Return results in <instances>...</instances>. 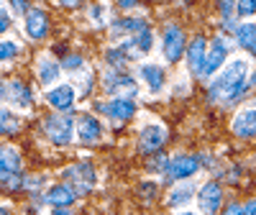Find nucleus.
I'll list each match as a JSON object with an SVG mask.
<instances>
[{
	"instance_id": "obj_1",
	"label": "nucleus",
	"mask_w": 256,
	"mask_h": 215,
	"mask_svg": "<svg viewBox=\"0 0 256 215\" xmlns=\"http://www.w3.org/2000/svg\"><path fill=\"white\" fill-rule=\"evenodd\" d=\"M246 80H248V64L244 59H233L228 67L210 82L208 88V100L210 102H233L238 100L248 88H246Z\"/></svg>"
},
{
	"instance_id": "obj_2",
	"label": "nucleus",
	"mask_w": 256,
	"mask_h": 215,
	"mask_svg": "<svg viewBox=\"0 0 256 215\" xmlns=\"http://www.w3.org/2000/svg\"><path fill=\"white\" fill-rule=\"evenodd\" d=\"M62 182H67L77 192V198H82V195H88V192L95 190L98 172L90 162H77V164H70L62 169Z\"/></svg>"
},
{
	"instance_id": "obj_3",
	"label": "nucleus",
	"mask_w": 256,
	"mask_h": 215,
	"mask_svg": "<svg viewBox=\"0 0 256 215\" xmlns=\"http://www.w3.org/2000/svg\"><path fill=\"white\" fill-rule=\"evenodd\" d=\"M41 131H44V136L54 146H70L74 141V118H72V113L46 116L44 123H41Z\"/></svg>"
},
{
	"instance_id": "obj_4",
	"label": "nucleus",
	"mask_w": 256,
	"mask_h": 215,
	"mask_svg": "<svg viewBox=\"0 0 256 215\" xmlns=\"http://www.w3.org/2000/svg\"><path fill=\"white\" fill-rule=\"evenodd\" d=\"M95 110L98 116L108 118L113 123H126L136 116V100L131 98H105L95 102Z\"/></svg>"
},
{
	"instance_id": "obj_5",
	"label": "nucleus",
	"mask_w": 256,
	"mask_h": 215,
	"mask_svg": "<svg viewBox=\"0 0 256 215\" xmlns=\"http://www.w3.org/2000/svg\"><path fill=\"white\" fill-rule=\"evenodd\" d=\"M102 88L110 98H131V100L138 98V82L131 74L120 72V70L108 67V72H105V77H102Z\"/></svg>"
},
{
	"instance_id": "obj_6",
	"label": "nucleus",
	"mask_w": 256,
	"mask_h": 215,
	"mask_svg": "<svg viewBox=\"0 0 256 215\" xmlns=\"http://www.w3.org/2000/svg\"><path fill=\"white\" fill-rule=\"evenodd\" d=\"M200 172V156L195 154H174L169 159L166 169H164V180L166 182H182V180H192Z\"/></svg>"
},
{
	"instance_id": "obj_7",
	"label": "nucleus",
	"mask_w": 256,
	"mask_h": 215,
	"mask_svg": "<svg viewBox=\"0 0 256 215\" xmlns=\"http://www.w3.org/2000/svg\"><path fill=\"white\" fill-rule=\"evenodd\" d=\"M105 138V126L95 113H84L74 120V141L82 146H95Z\"/></svg>"
},
{
	"instance_id": "obj_8",
	"label": "nucleus",
	"mask_w": 256,
	"mask_h": 215,
	"mask_svg": "<svg viewBox=\"0 0 256 215\" xmlns=\"http://www.w3.org/2000/svg\"><path fill=\"white\" fill-rule=\"evenodd\" d=\"M228 54H230V41H228L223 34L212 36V41L208 44V54H205V64H202L200 77H202V80H208L210 74H216V72L223 67V64H226Z\"/></svg>"
},
{
	"instance_id": "obj_9",
	"label": "nucleus",
	"mask_w": 256,
	"mask_h": 215,
	"mask_svg": "<svg viewBox=\"0 0 256 215\" xmlns=\"http://www.w3.org/2000/svg\"><path fill=\"white\" fill-rule=\"evenodd\" d=\"M166 138H169V131H166L164 123H159V120L146 123L138 131V152L152 156V154L162 152V146L166 144Z\"/></svg>"
},
{
	"instance_id": "obj_10",
	"label": "nucleus",
	"mask_w": 256,
	"mask_h": 215,
	"mask_svg": "<svg viewBox=\"0 0 256 215\" xmlns=\"http://www.w3.org/2000/svg\"><path fill=\"white\" fill-rule=\"evenodd\" d=\"M195 200H198L200 215H218L220 208H223V187H220V182L208 180V182L198 190Z\"/></svg>"
},
{
	"instance_id": "obj_11",
	"label": "nucleus",
	"mask_w": 256,
	"mask_h": 215,
	"mask_svg": "<svg viewBox=\"0 0 256 215\" xmlns=\"http://www.w3.org/2000/svg\"><path fill=\"white\" fill-rule=\"evenodd\" d=\"M184 49H187L184 28H182L180 24H174V20H172V24H166V26H164V59H166L169 64H174V62L182 59Z\"/></svg>"
},
{
	"instance_id": "obj_12",
	"label": "nucleus",
	"mask_w": 256,
	"mask_h": 215,
	"mask_svg": "<svg viewBox=\"0 0 256 215\" xmlns=\"http://www.w3.org/2000/svg\"><path fill=\"white\" fill-rule=\"evenodd\" d=\"M46 102L54 108L56 113H72L74 102H77V88L70 84V82L54 84V88L46 90Z\"/></svg>"
},
{
	"instance_id": "obj_13",
	"label": "nucleus",
	"mask_w": 256,
	"mask_h": 215,
	"mask_svg": "<svg viewBox=\"0 0 256 215\" xmlns=\"http://www.w3.org/2000/svg\"><path fill=\"white\" fill-rule=\"evenodd\" d=\"M74 202H77V192L67 182L49 184L44 192H41V205H49V208H72Z\"/></svg>"
},
{
	"instance_id": "obj_14",
	"label": "nucleus",
	"mask_w": 256,
	"mask_h": 215,
	"mask_svg": "<svg viewBox=\"0 0 256 215\" xmlns=\"http://www.w3.org/2000/svg\"><path fill=\"white\" fill-rule=\"evenodd\" d=\"M230 131L236 138H254L256 136V105H246L233 116L230 120Z\"/></svg>"
},
{
	"instance_id": "obj_15",
	"label": "nucleus",
	"mask_w": 256,
	"mask_h": 215,
	"mask_svg": "<svg viewBox=\"0 0 256 215\" xmlns=\"http://www.w3.org/2000/svg\"><path fill=\"white\" fill-rule=\"evenodd\" d=\"M205 54H208V41L205 36H195L190 41V46L184 49V59H187V72L200 77L202 64H205Z\"/></svg>"
},
{
	"instance_id": "obj_16",
	"label": "nucleus",
	"mask_w": 256,
	"mask_h": 215,
	"mask_svg": "<svg viewBox=\"0 0 256 215\" xmlns=\"http://www.w3.org/2000/svg\"><path fill=\"white\" fill-rule=\"evenodd\" d=\"M24 28H26L28 38L41 41V38L49 34V16L41 10V8H31V10L24 16Z\"/></svg>"
},
{
	"instance_id": "obj_17",
	"label": "nucleus",
	"mask_w": 256,
	"mask_h": 215,
	"mask_svg": "<svg viewBox=\"0 0 256 215\" xmlns=\"http://www.w3.org/2000/svg\"><path fill=\"white\" fill-rule=\"evenodd\" d=\"M198 190H195V182L192 180H182V182H174V187L169 190L166 195V205L174 208V210H182L184 205H190V200H195Z\"/></svg>"
},
{
	"instance_id": "obj_18",
	"label": "nucleus",
	"mask_w": 256,
	"mask_h": 215,
	"mask_svg": "<svg viewBox=\"0 0 256 215\" xmlns=\"http://www.w3.org/2000/svg\"><path fill=\"white\" fill-rule=\"evenodd\" d=\"M138 77L144 82V88L148 92H162L164 90V84H166V74L164 70L159 67V64H152V62H146L138 67Z\"/></svg>"
},
{
	"instance_id": "obj_19",
	"label": "nucleus",
	"mask_w": 256,
	"mask_h": 215,
	"mask_svg": "<svg viewBox=\"0 0 256 215\" xmlns=\"http://www.w3.org/2000/svg\"><path fill=\"white\" fill-rule=\"evenodd\" d=\"M36 77H38V82L44 84V88H54L56 84V80L62 77V64L54 59V56H38V62H36Z\"/></svg>"
},
{
	"instance_id": "obj_20",
	"label": "nucleus",
	"mask_w": 256,
	"mask_h": 215,
	"mask_svg": "<svg viewBox=\"0 0 256 215\" xmlns=\"http://www.w3.org/2000/svg\"><path fill=\"white\" fill-rule=\"evenodd\" d=\"M8 102L16 108V110H28L34 105V95H31V88L20 80H13L8 82Z\"/></svg>"
},
{
	"instance_id": "obj_21",
	"label": "nucleus",
	"mask_w": 256,
	"mask_h": 215,
	"mask_svg": "<svg viewBox=\"0 0 256 215\" xmlns=\"http://www.w3.org/2000/svg\"><path fill=\"white\" fill-rule=\"evenodd\" d=\"M20 166H24V156H20L18 146L0 144V169L13 174V172H20Z\"/></svg>"
},
{
	"instance_id": "obj_22",
	"label": "nucleus",
	"mask_w": 256,
	"mask_h": 215,
	"mask_svg": "<svg viewBox=\"0 0 256 215\" xmlns=\"http://www.w3.org/2000/svg\"><path fill=\"white\" fill-rule=\"evenodd\" d=\"M148 28V20L146 18H120V20H116V24L110 26V36L113 38H120V36H126V34H141V31H146Z\"/></svg>"
},
{
	"instance_id": "obj_23",
	"label": "nucleus",
	"mask_w": 256,
	"mask_h": 215,
	"mask_svg": "<svg viewBox=\"0 0 256 215\" xmlns=\"http://www.w3.org/2000/svg\"><path fill=\"white\" fill-rule=\"evenodd\" d=\"M236 41H238V46L246 49L248 54L256 56V24H244L236 28Z\"/></svg>"
},
{
	"instance_id": "obj_24",
	"label": "nucleus",
	"mask_w": 256,
	"mask_h": 215,
	"mask_svg": "<svg viewBox=\"0 0 256 215\" xmlns=\"http://www.w3.org/2000/svg\"><path fill=\"white\" fill-rule=\"evenodd\" d=\"M20 128V118L10 110V108L0 105V136H13Z\"/></svg>"
},
{
	"instance_id": "obj_25",
	"label": "nucleus",
	"mask_w": 256,
	"mask_h": 215,
	"mask_svg": "<svg viewBox=\"0 0 256 215\" xmlns=\"http://www.w3.org/2000/svg\"><path fill=\"white\" fill-rule=\"evenodd\" d=\"M152 46H154V34H152V28H146V31H141V34L134 36V52L148 54V52H152Z\"/></svg>"
},
{
	"instance_id": "obj_26",
	"label": "nucleus",
	"mask_w": 256,
	"mask_h": 215,
	"mask_svg": "<svg viewBox=\"0 0 256 215\" xmlns=\"http://www.w3.org/2000/svg\"><path fill=\"white\" fill-rule=\"evenodd\" d=\"M128 59H131V56H128L123 49H108V52H105V62H108L110 70H120V72H123V67L128 64Z\"/></svg>"
},
{
	"instance_id": "obj_27",
	"label": "nucleus",
	"mask_w": 256,
	"mask_h": 215,
	"mask_svg": "<svg viewBox=\"0 0 256 215\" xmlns=\"http://www.w3.org/2000/svg\"><path fill=\"white\" fill-rule=\"evenodd\" d=\"M62 70H67L70 74H77L84 70V56L82 54H67L62 59Z\"/></svg>"
},
{
	"instance_id": "obj_28",
	"label": "nucleus",
	"mask_w": 256,
	"mask_h": 215,
	"mask_svg": "<svg viewBox=\"0 0 256 215\" xmlns=\"http://www.w3.org/2000/svg\"><path fill=\"white\" fill-rule=\"evenodd\" d=\"M166 164H169V156L162 154V152H156V154L148 156V172H152V174H162V177H164Z\"/></svg>"
},
{
	"instance_id": "obj_29",
	"label": "nucleus",
	"mask_w": 256,
	"mask_h": 215,
	"mask_svg": "<svg viewBox=\"0 0 256 215\" xmlns=\"http://www.w3.org/2000/svg\"><path fill=\"white\" fill-rule=\"evenodd\" d=\"M46 184V177H41V174H31V177H24V190L26 192H31V198L34 195H41V187Z\"/></svg>"
},
{
	"instance_id": "obj_30",
	"label": "nucleus",
	"mask_w": 256,
	"mask_h": 215,
	"mask_svg": "<svg viewBox=\"0 0 256 215\" xmlns=\"http://www.w3.org/2000/svg\"><path fill=\"white\" fill-rule=\"evenodd\" d=\"M16 54H18V44H16V41H6V38H0V64L16 59Z\"/></svg>"
},
{
	"instance_id": "obj_31",
	"label": "nucleus",
	"mask_w": 256,
	"mask_h": 215,
	"mask_svg": "<svg viewBox=\"0 0 256 215\" xmlns=\"http://www.w3.org/2000/svg\"><path fill=\"white\" fill-rule=\"evenodd\" d=\"M74 77H80V92H82V95H90L92 88H95V77H92V72H90V70H88V72L82 70V72H77Z\"/></svg>"
},
{
	"instance_id": "obj_32",
	"label": "nucleus",
	"mask_w": 256,
	"mask_h": 215,
	"mask_svg": "<svg viewBox=\"0 0 256 215\" xmlns=\"http://www.w3.org/2000/svg\"><path fill=\"white\" fill-rule=\"evenodd\" d=\"M138 198H141L144 202H154V198H156V182L144 180V182L138 184Z\"/></svg>"
},
{
	"instance_id": "obj_33",
	"label": "nucleus",
	"mask_w": 256,
	"mask_h": 215,
	"mask_svg": "<svg viewBox=\"0 0 256 215\" xmlns=\"http://www.w3.org/2000/svg\"><path fill=\"white\" fill-rule=\"evenodd\" d=\"M218 10H220L223 20H233V16H236V0H218Z\"/></svg>"
},
{
	"instance_id": "obj_34",
	"label": "nucleus",
	"mask_w": 256,
	"mask_h": 215,
	"mask_svg": "<svg viewBox=\"0 0 256 215\" xmlns=\"http://www.w3.org/2000/svg\"><path fill=\"white\" fill-rule=\"evenodd\" d=\"M251 13H256V0H238V3H236V16L246 18Z\"/></svg>"
},
{
	"instance_id": "obj_35",
	"label": "nucleus",
	"mask_w": 256,
	"mask_h": 215,
	"mask_svg": "<svg viewBox=\"0 0 256 215\" xmlns=\"http://www.w3.org/2000/svg\"><path fill=\"white\" fill-rule=\"evenodd\" d=\"M10 3V8H13V13H18V16H26L31 8H28V0H8Z\"/></svg>"
},
{
	"instance_id": "obj_36",
	"label": "nucleus",
	"mask_w": 256,
	"mask_h": 215,
	"mask_svg": "<svg viewBox=\"0 0 256 215\" xmlns=\"http://www.w3.org/2000/svg\"><path fill=\"white\" fill-rule=\"evenodd\" d=\"M241 215H256V198H251L241 205Z\"/></svg>"
},
{
	"instance_id": "obj_37",
	"label": "nucleus",
	"mask_w": 256,
	"mask_h": 215,
	"mask_svg": "<svg viewBox=\"0 0 256 215\" xmlns=\"http://www.w3.org/2000/svg\"><path fill=\"white\" fill-rule=\"evenodd\" d=\"M220 215H241V205H238V202H228Z\"/></svg>"
},
{
	"instance_id": "obj_38",
	"label": "nucleus",
	"mask_w": 256,
	"mask_h": 215,
	"mask_svg": "<svg viewBox=\"0 0 256 215\" xmlns=\"http://www.w3.org/2000/svg\"><path fill=\"white\" fill-rule=\"evenodd\" d=\"M8 28H10V18H8L3 10H0V34H6Z\"/></svg>"
},
{
	"instance_id": "obj_39",
	"label": "nucleus",
	"mask_w": 256,
	"mask_h": 215,
	"mask_svg": "<svg viewBox=\"0 0 256 215\" xmlns=\"http://www.w3.org/2000/svg\"><path fill=\"white\" fill-rule=\"evenodd\" d=\"M90 16H92V20L102 24V8H100V6H92V8H90Z\"/></svg>"
},
{
	"instance_id": "obj_40",
	"label": "nucleus",
	"mask_w": 256,
	"mask_h": 215,
	"mask_svg": "<svg viewBox=\"0 0 256 215\" xmlns=\"http://www.w3.org/2000/svg\"><path fill=\"white\" fill-rule=\"evenodd\" d=\"M56 3H59L62 8H77V6L82 3V0H56Z\"/></svg>"
},
{
	"instance_id": "obj_41",
	"label": "nucleus",
	"mask_w": 256,
	"mask_h": 215,
	"mask_svg": "<svg viewBox=\"0 0 256 215\" xmlns=\"http://www.w3.org/2000/svg\"><path fill=\"white\" fill-rule=\"evenodd\" d=\"M49 215H74V212H72V208H52Z\"/></svg>"
},
{
	"instance_id": "obj_42",
	"label": "nucleus",
	"mask_w": 256,
	"mask_h": 215,
	"mask_svg": "<svg viewBox=\"0 0 256 215\" xmlns=\"http://www.w3.org/2000/svg\"><path fill=\"white\" fill-rule=\"evenodd\" d=\"M118 6H120L123 10H128V8H136L138 0H118Z\"/></svg>"
},
{
	"instance_id": "obj_43",
	"label": "nucleus",
	"mask_w": 256,
	"mask_h": 215,
	"mask_svg": "<svg viewBox=\"0 0 256 215\" xmlns=\"http://www.w3.org/2000/svg\"><path fill=\"white\" fill-rule=\"evenodd\" d=\"M6 98H8V84L0 80V100H6Z\"/></svg>"
},
{
	"instance_id": "obj_44",
	"label": "nucleus",
	"mask_w": 256,
	"mask_h": 215,
	"mask_svg": "<svg viewBox=\"0 0 256 215\" xmlns=\"http://www.w3.org/2000/svg\"><path fill=\"white\" fill-rule=\"evenodd\" d=\"M246 88H256V72H254V74L246 80Z\"/></svg>"
},
{
	"instance_id": "obj_45",
	"label": "nucleus",
	"mask_w": 256,
	"mask_h": 215,
	"mask_svg": "<svg viewBox=\"0 0 256 215\" xmlns=\"http://www.w3.org/2000/svg\"><path fill=\"white\" fill-rule=\"evenodd\" d=\"M13 174H16V172H13ZM8 177H10V174H8V172H3V169H0V187H3V182H6Z\"/></svg>"
},
{
	"instance_id": "obj_46",
	"label": "nucleus",
	"mask_w": 256,
	"mask_h": 215,
	"mask_svg": "<svg viewBox=\"0 0 256 215\" xmlns=\"http://www.w3.org/2000/svg\"><path fill=\"white\" fill-rule=\"evenodd\" d=\"M0 215H13V212H10L8 205H0Z\"/></svg>"
},
{
	"instance_id": "obj_47",
	"label": "nucleus",
	"mask_w": 256,
	"mask_h": 215,
	"mask_svg": "<svg viewBox=\"0 0 256 215\" xmlns=\"http://www.w3.org/2000/svg\"><path fill=\"white\" fill-rule=\"evenodd\" d=\"M172 215H198V212H192V210H177V212H172Z\"/></svg>"
},
{
	"instance_id": "obj_48",
	"label": "nucleus",
	"mask_w": 256,
	"mask_h": 215,
	"mask_svg": "<svg viewBox=\"0 0 256 215\" xmlns=\"http://www.w3.org/2000/svg\"><path fill=\"white\" fill-rule=\"evenodd\" d=\"M24 215H36V212H34V210H26V212H24Z\"/></svg>"
}]
</instances>
